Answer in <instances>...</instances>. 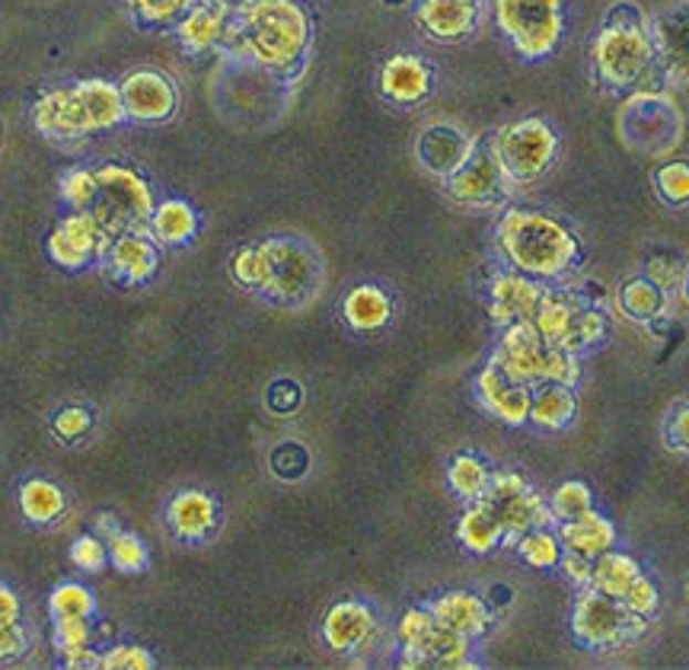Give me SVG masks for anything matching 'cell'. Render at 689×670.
Listing matches in <instances>:
<instances>
[{
    "mask_svg": "<svg viewBox=\"0 0 689 670\" xmlns=\"http://www.w3.org/2000/svg\"><path fill=\"white\" fill-rule=\"evenodd\" d=\"M310 27L294 0H243L223 29V45L262 67L288 71L304 57Z\"/></svg>",
    "mask_w": 689,
    "mask_h": 670,
    "instance_id": "obj_1",
    "label": "cell"
},
{
    "mask_svg": "<svg viewBox=\"0 0 689 670\" xmlns=\"http://www.w3.org/2000/svg\"><path fill=\"white\" fill-rule=\"evenodd\" d=\"M498 250L514 272L536 281L565 279L581 262L575 233L550 214L511 208L498 221Z\"/></svg>",
    "mask_w": 689,
    "mask_h": 670,
    "instance_id": "obj_2",
    "label": "cell"
},
{
    "mask_svg": "<svg viewBox=\"0 0 689 670\" xmlns=\"http://www.w3.org/2000/svg\"><path fill=\"white\" fill-rule=\"evenodd\" d=\"M35 128L45 138L77 140L115 128L125 118L122 90L106 81H81L45 93L35 103Z\"/></svg>",
    "mask_w": 689,
    "mask_h": 670,
    "instance_id": "obj_3",
    "label": "cell"
},
{
    "mask_svg": "<svg viewBox=\"0 0 689 670\" xmlns=\"http://www.w3.org/2000/svg\"><path fill=\"white\" fill-rule=\"evenodd\" d=\"M492 364L498 370H504L511 380L536 387V384H565L575 387L581 377L578 355L550 345L543 335L536 333V326L524 320V323H511L501 329V338L495 345Z\"/></svg>",
    "mask_w": 689,
    "mask_h": 670,
    "instance_id": "obj_4",
    "label": "cell"
},
{
    "mask_svg": "<svg viewBox=\"0 0 689 670\" xmlns=\"http://www.w3.org/2000/svg\"><path fill=\"white\" fill-rule=\"evenodd\" d=\"M154 196L150 186L140 179L135 169L109 167L96 169V196L86 208L109 237L118 233H147V223L154 214Z\"/></svg>",
    "mask_w": 689,
    "mask_h": 670,
    "instance_id": "obj_5",
    "label": "cell"
},
{
    "mask_svg": "<svg viewBox=\"0 0 689 670\" xmlns=\"http://www.w3.org/2000/svg\"><path fill=\"white\" fill-rule=\"evenodd\" d=\"M645 632V616L633 614L623 600L607 597L594 587H581L572 614V636L584 648H613L635 642Z\"/></svg>",
    "mask_w": 689,
    "mask_h": 670,
    "instance_id": "obj_6",
    "label": "cell"
},
{
    "mask_svg": "<svg viewBox=\"0 0 689 670\" xmlns=\"http://www.w3.org/2000/svg\"><path fill=\"white\" fill-rule=\"evenodd\" d=\"M594 64L613 90L638 84L655 64V42L645 27H604L594 39Z\"/></svg>",
    "mask_w": 689,
    "mask_h": 670,
    "instance_id": "obj_7",
    "label": "cell"
},
{
    "mask_svg": "<svg viewBox=\"0 0 689 670\" xmlns=\"http://www.w3.org/2000/svg\"><path fill=\"white\" fill-rule=\"evenodd\" d=\"M492 144H495L498 160H501L504 176L511 179V186L540 179L552 167L555 150H558V138L552 135V128L543 118L514 122L501 128Z\"/></svg>",
    "mask_w": 689,
    "mask_h": 670,
    "instance_id": "obj_8",
    "label": "cell"
},
{
    "mask_svg": "<svg viewBox=\"0 0 689 670\" xmlns=\"http://www.w3.org/2000/svg\"><path fill=\"white\" fill-rule=\"evenodd\" d=\"M498 27L524 57H546L562 35V0H498Z\"/></svg>",
    "mask_w": 689,
    "mask_h": 670,
    "instance_id": "obj_9",
    "label": "cell"
},
{
    "mask_svg": "<svg viewBox=\"0 0 689 670\" xmlns=\"http://www.w3.org/2000/svg\"><path fill=\"white\" fill-rule=\"evenodd\" d=\"M482 502L498 517L501 531H504V543H518L526 531L533 527H550L555 524L550 514V504L543 502L530 485L524 475L518 473H498L489 479V489L482 492Z\"/></svg>",
    "mask_w": 689,
    "mask_h": 670,
    "instance_id": "obj_10",
    "label": "cell"
},
{
    "mask_svg": "<svg viewBox=\"0 0 689 670\" xmlns=\"http://www.w3.org/2000/svg\"><path fill=\"white\" fill-rule=\"evenodd\" d=\"M262 250L269 255V287H265V294L275 297V301H284V304L304 301L316 284V275H320L316 255L306 250L301 240H291V237L265 240Z\"/></svg>",
    "mask_w": 689,
    "mask_h": 670,
    "instance_id": "obj_11",
    "label": "cell"
},
{
    "mask_svg": "<svg viewBox=\"0 0 689 670\" xmlns=\"http://www.w3.org/2000/svg\"><path fill=\"white\" fill-rule=\"evenodd\" d=\"M511 179L504 176L492 140H472L469 157L453 176H447V192L463 205H492L508 196Z\"/></svg>",
    "mask_w": 689,
    "mask_h": 670,
    "instance_id": "obj_12",
    "label": "cell"
},
{
    "mask_svg": "<svg viewBox=\"0 0 689 670\" xmlns=\"http://www.w3.org/2000/svg\"><path fill=\"white\" fill-rule=\"evenodd\" d=\"M109 233L90 211H77L58 223L55 233L49 237V255L64 269H83L96 255H103L109 247Z\"/></svg>",
    "mask_w": 689,
    "mask_h": 670,
    "instance_id": "obj_13",
    "label": "cell"
},
{
    "mask_svg": "<svg viewBox=\"0 0 689 670\" xmlns=\"http://www.w3.org/2000/svg\"><path fill=\"white\" fill-rule=\"evenodd\" d=\"M546 287L536 279H530L524 272H501L489 287V316L498 329L511 326V323H524L533 320V313L540 307Z\"/></svg>",
    "mask_w": 689,
    "mask_h": 670,
    "instance_id": "obj_14",
    "label": "cell"
},
{
    "mask_svg": "<svg viewBox=\"0 0 689 670\" xmlns=\"http://www.w3.org/2000/svg\"><path fill=\"white\" fill-rule=\"evenodd\" d=\"M176 86L160 71H135L122 84V106L125 115L138 122H164L176 112Z\"/></svg>",
    "mask_w": 689,
    "mask_h": 670,
    "instance_id": "obj_15",
    "label": "cell"
},
{
    "mask_svg": "<svg viewBox=\"0 0 689 670\" xmlns=\"http://www.w3.org/2000/svg\"><path fill=\"white\" fill-rule=\"evenodd\" d=\"M655 61L670 81H689V3L670 7L651 27Z\"/></svg>",
    "mask_w": 689,
    "mask_h": 670,
    "instance_id": "obj_16",
    "label": "cell"
},
{
    "mask_svg": "<svg viewBox=\"0 0 689 670\" xmlns=\"http://www.w3.org/2000/svg\"><path fill=\"white\" fill-rule=\"evenodd\" d=\"M476 392H479V402L504 425L518 428V425L530 421V387L511 380L492 362H489V367H482V374L476 377Z\"/></svg>",
    "mask_w": 689,
    "mask_h": 670,
    "instance_id": "obj_17",
    "label": "cell"
},
{
    "mask_svg": "<svg viewBox=\"0 0 689 670\" xmlns=\"http://www.w3.org/2000/svg\"><path fill=\"white\" fill-rule=\"evenodd\" d=\"M106 272L125 284H144L157 272V250L144 233H118L106 247Z\"/></svg>",
    "mask_w": 689,
    "mask_h": 670,
    "instance_id": "obj_18",
    "label": "cell"
},
{
    "mask_svg": "<svg viewBox=\"0 0 689 670\" xmlns=\"http://www.w3.org/2000/svg\"><path fill=\"white\" fill-rule=\"evenodd\" d=\"M469 150H472V140L453 125H428L418 138L421 167L435 172V176H441V179L453 176L460 169V164L469 157Z\"/></svg>",
    "mask_w": 689,
    "mask_h": 670,
    "instance_id": "obj_19",
    "label": "cell"
},
{
    "mask_svg": "<svg viewBox=\"0 0 689 670\" xmlns=\"http://www.w3.org/2000/svg\"><path fill=\"white\" fill-rule=\"evenodd\" d=\"M431 616H435L438 626L457 632V636L479 639L492 622V607L482 597L469 594V590H450V594H443L431 604Z\"/></svg>",
    "mask_w": 689,
    "mask_h": 670,
    "instance_id": "obj_20",
    "label": "cell"
},
{
    "mask_svg": "<svg viewBox=\"0 0 689 670\" xmlns=\"http://www.w3.org/2000/svg\"><path fill=\"white\" fill-rule=\"evenodd\" d=\"M479 0H421L418 23L441 42H457L476 29Z\"/></svg>",
    "mask_w": 689,
    "mask_h": 670,
    "instance_id": "obj_21",
    "label": "cell"
},
{
    "mask_svg": "<svg viewBox=\"0 0 689 670\" xmlns=\"http://www.w3.org/2000/svg\"><path fill=\"white\" fill-rule=\"evenodd\" d=\"M380 90L386 100L403 103V106H415L428 96L431 90V71L421 57L415 55H396L384 64L380 74Z\"/></svg>",
    "mask_w": 689,
    "mask_h": 670,
    "instance_id": "obj_22",
    "label": "cell"
},
{
    "mask_svg": "<svg viewBox=\"0 0 689 670\" xmlns=\"http://www.w3.org/2000/svg\"><path fill=\"white\" fill-rule=\"evenodd\" d=\"M370 632H374V614L364 604H355V600L335 604L326 614V622H323V639L332 651H342V655L361 648L370 639Z\"/></svg>",
    "mask_w": 689,
    "mask_h": 670,
    "instance_id": "obj_23",
    "label": "cell"
},
{
    "mask_svg": "<svg viewBox=\"0 0 689 670\" xmlns=\"http://www.w3.org/2000/svg\"><path fill=\"white\" fill-rule=\"evenodd\" d=\"M584 304H591V301L581 294L578 287L546 291L530 323L536 326V333L543 335L550 345H558V348H562V342H565V335H568V326H572L575 313H578Z\"/></svg>",
    "mask_w": 689,
    "mask_h": 670,
    "instance_id": "obj_24",
    "label": "cell"
},
{
    "mask_svg": "<svg viewBox=\"0 0 689 670\" xmlns=\"http://www.w3.org/2000/svg\"><path fill=\"white\" fill-rule=\"evenodd\" d=\"M227 20H230V7L223 0H198L179 20V42L189 52H205L221 42Z\"/></svg>",
    "mask_w": 689,
    "mask_h": 670,
    "instance_id": "obj_25",
    "label": "cell"
},
{
    "mask_svg": "<svg viewBox=\"0 0 689 670\" xmlns=\"http://www.w3.org/2000/svg\"><path fill=\"white\" fill-rule=\"evenodd\" d=\"M558 540H562V549H572L587 558H597L601 553L613 549L616 543V527L609 524L601 511H587L575 521H565L558 524Z\"/></svg>",
    "mask_w": 689,
    "mask_h": 670,
    "instance_id": "obj_26",
    "label": "cell"
},
{
    "mask_svg": "<svg viewBox=\"0 0 689 670\" xmlns=\"http://www.w3.org/2000/svg\"><path fill=\"white\" fill-rule=\"evenodd\" d=\"M575 412H578V399H575L572 387L552 384V380L530 387V421L533 425H540L546 431H562L572 425Z\"/></svg>",
    "mask_w": 689,
    "mask_h": 670,
    "instance_id": "obj_27",
    "label": "cell"
},
{
    "mask_svg": "<svg viewBox=\"0 0 689 670\" xmlns=\"http://www.w3.org/2000/svg\"><path fill=\"white\" fill-rule=\"evenodd\" d=\"M342 313H345V323L358 333H374V329H384L389 323V313H393V304L386 297V291H380L377 284H361L355 287L345 304H342Z\"/></svg>",
    "mask_w": 689,
    "mask_h": 670,
    "instance_id": "obj_28",
    "label": "cell"
},
{
    "mask_svg": "<svg viewBox=\"0 0 689 670\" xmlns=\"http://www.w3.org/2000/svg\"><path fill=\"white\" fill-rule=\"evenodd\" d=\"M641 575V568H638V562L633 556H626V553H601V556L594 558V565H591V585L594 590H601V594H607V597H616V600H623L626 594H629V587L635 585V578Z\"/></svg>",
    "mask_w": 689,
    "mask_h": 670,
    "instance_id": "obj_29",
    "label": "cell"
},
{
    "mask_svg": "<svg viewBox=\"0 0 689 670\" xmlns=\"http://www.w3.org/2000/svg\"><path fill=\"white\" fill-rule=\"evenodd\" d=\"M150 237L157 243H166V247H179L186 240H192L195 230H198V218L195 211L179 201V198H169V201H160L150 214V223H147Z\"/></svg>",
    "mask_w": 689,
    "mask_h": 670,
    "instance_id": "obj_30",
    "label": "cell"
},
{
    "mask_svg": "<svg viewBox=\"0 0 689 670\" xmlns=\"http://www.w3.org/2000/svg\"><path fill=\"white\" fill-rule=\"evenodd\" d=\"M215 517H218V507L205 492H182L169 504V524L186 540L205 536L215 527Z\"/></svg>",
    "mask_w": 689,
    "mask_h": 670,
    "instance_id": "obj_31",
    "label": "cell"
},
{
    "mask_svg": "<svg viewBox=\"0 0 689 670\" xmlns=\"http://www.w3.org/2000/svg\"><path fill=\"white\" fill-rule=\"evenodd\" d=\"M457 536L469 553H492L495 546L504 543V531H501L498 517L482 502H472L463 511V517L457 524Z\"/></svg>",
    "mask_w": 689,
    "mask_h": 670,
    "instance_id": "obj_32",
    "label": "cell"
},
{
    "mask_svg": "<svg viewBox=\"0 0 689 670\" xmlns=\"http://www.w3.org/2000/svg\"><path fill=\"white\" fill-rule=\"evenodd\" d=\"M409 668H469V639L438 626Z\"/></svg>",
    "mask_w": 689,
    "mask_h": 670,
    "instance_id": "obj_33",
    "label": "cell"
},
{
    "mask_svg": "<svg viewBox=\"0 0 689 670\" xmlns=\"http://www.w3.org/2000/svg\"><path fill=\"white\" fill-rule=\"evenodd\" d=\"M619 310L635 323H651L664 313V291L648 275L629 279L619 287Z\"/></svg>",
    "mask_w": 689,
    "mask_h": 670,
    "instance_id": "obj_34",
    "label": "cell"
},
{
    "mask_svg": "<svg viewBox=\"0 0 689 670\" xmlns=\"http://www.w3.org/2000/svg\"><path fill=\"white\" fill-rule=\"evenodd\" d=\"M609 333V323L607 316H604V310L597 307V304H584V307L575 313V320H572V326H568V335H565V342H562V348L565 352H572V355H584V352H591V348H597Z\"/></svg>",
    "mask_w": 689,
    "mask_h": 670,
    "instance_id": "obj_35",
    "label": "cell"
},
{
    "mask_svg": "<svg viewBox=\"0 0 689 670\" xmlns=\"http://www.w3.org/2000/svg\"><path fill=\"white\" fill-rule=\"evenodd\" d=\"M489 479H492V475L486 470V463H482L479 457H472V453L453 457V463H450V470H447L450 489H453L463 502L482 499V492L489 489Z\"/></svg>",
    "mask_w": 689,
    "mask_h": 670,
    "instance_id": "obj_36",
    "label": "cell"
},
{
    "mask_svg": "<svg viewBox=\"0 0 689 670\" xmlns=\"http://www.w3.org/2000/svg\"><path fill=\"white\" fill-rule=\"evenodd\" d=\"M514 546H518V553H521L526 565H533V568H555L562 562V553H565L558 533H552L550 527L526 531Z\"/></svg>",
    "mask_w": 689,
    "mask_h": 670,
    "instance_id": "obj_37",
    "label": "cell"
},
{
    "mask_svg": "<svg viewBox=\"0 0 689 670\" xmlns=\"http://www.w3.org/2000/svg\"><path fill=\"white\" fill-rule=\"evenodd\" d=\"M550 514L555 524H565V521H575L581 514H587V511H594V495H591V489L578 482V479H572V482H562L555 492H552L550 502Z\"/></svg>",
    "mask_w": 689,
    "mask_h": 670,
    "instance_id": "obj_38",
    "label": "cell"
},
{
    "mask_svg": "<svg viewBox=\"0 0 689 670\" xmlns=\"http://www.w3.org/2000/svg\"><path fill=\"white\" fill-rule=\"evenodd\" d=\"M20 502H23L27 517L39 521V524H45V521H55L58 514H61V507H64V495L58 492L52 482L35 479V482H27V485H23Z\"/></svg>",
    "mask_w": 689,
    "mask_h": 670,
    "instance_id": "obj_39",
    "label": "cell"
},
{
    "mask_svg": "<svg viewBox=\"0 0 689 670\" xmlns=\"http://www.w3.org/2000/svg\"><path fill=\"white\" fill-rule=\"evenodd\" d=\"M438 629L431 610H409L399 622V642H403V668H409L415 661V655L428 645L431 632Z\"/></svg>",
    "mask_w": 689,
    "mask_h": 670,
    "instance_id": "obj_40",
    "label": "cell"
},
{
    "mask_svg": "<svg viewBox=\"0 0 689 670\" xmlns=\"http://www.w3.org/2000/svg\"><path fill=\"white\" fill-rule=\"evenodd\" d=\"M233 279L240 281L249 291H262L269 287V255L259 247H247L233 255Z\"/></svg>",
    "mask_w": 689,
    "mask_h": 670,
    "instance_id": "obj_41",
    "label": "cell"
},
{
    "mask_svg": "<svg viewBox=\"0 0 689 670\" xmlns=\"http://www.w3.org/2000/svg\"><path fill=\"white\" fill-rule=\"evenodd\" d=\"M109 556L118 572H140L147 565V549L132 533H112Z\"/></svg>",
    "mask_w": 689,
    "mask_h": 670,
    "instance_id": "obj_42",
    "label": "cell"
},
{
    "mask_svg": "<svg viewBox=\"0 0 689 670\" xmlns=\"http://www.w3.org/2000/svg\"><path fill=\"white\" fill-rule=\"evenodd\" d=\"M61 196L71 208L77 211H86L93 205V196H96V169H74L64 176L61 182Z\"/></svg>",
    "mask_w": 689,
    "mask_h": 670,
    "instance_id": "obj_43",
    "label": "cell"
},
{
    "mask_svg": "<svg viewBox=\"0 0 689 670\" xmlns=\"http://www.w3.org/2000/svg\"><path fill=\"white\" fill-rule=\"evenodd\" d=\"M658 192L667 198L670 205H683L689 201V164L687 160H674L667 167L658 169Z\"/></svg>",
    "mask_w": 689,
    "mask_h": 670,
    "instance_id": "obj_44",
    "label": "cell"
},
{
    "mask_svg": "<svg viewBox=\"0 0 689 670\" xmlns=\"http://www.w3.org/2000/svg\"><path fill=\"white\" fill-rule=\"evenodd\" d=\"M52 610L58 616H86L93 610V597L81 585H61L52 594Z\"/></svg>",
    "mask_w": 689,
    "mask_h": 670,
    "instance_id": "obj_45",
    "label": "cell"
},
{
    "mask_svg": "<svg viewBox=\"0 0 689 670\" xmlns=\"http://www.w3.org/2000/svg\"><path fill=\"white\" fill-rule=\"evenodd\" d=\"M132 7H135V13H138L144 23L160 27V23L176 20L189 7V0H132Z\"/></svg>",
    "mask_w": 689,
    "mask_h": 670,
    "instance_id": "obj_46",
    "label": "cell"
},
{
    "mask_svg": "<svg viewBox=\"0 0 689 670\" xmlns=\"http://www.w3.org/2000/svg\"><path fill=\"white\" fill-rule=\"evenodd\" d=\"M55 639L58 645L64 648V655H67V651H77V648H86V645H90L86 616H58Z\"/></svg>",
    "mask_w": 689,
    "mask_h": 670,
    "instance_id": "obj_47",
    "label": "cell"
},
{
    "mask_svg": "<svg viewBox=\"0 0 689 670\" xmlns=\"http://www.w3.org/2000/svg\"><path fill=\"white\" fill-rule=\"evenodd\" d=\"M103 670H150L154 658L144 648H112L109 655L100 658Z\"/></svg>",
    "mask_w": 689,
    "mask_h": 670,
    "instance_id": "obj_48",
    "label": "cell"
},
{
    "mask_svg": "<svg viewBox=\"0 0 689 670\" xmlns=\"http://www.w3.org/2000/svg\"><path fill=\"white\" fill-rule=\"evenodd\" d=\"M623 604H626L633 614L645 616V619H648V616L658 610V587L651 585L645 575H638V578H635V585L629 587V594L623 597Z\"/></svg>",
    "mask_w": 689,
    "mask_h": 670,
    "instance_id": "obj_49",
    "label": "cell"
},
{
    "mask_svg": "<svg viewBox=\"0 0 689 670\" xmlns=\"http://www.w3.org/2000/svg\"><path fill=\"white\" fill-rule=\"evenodd\" d=\"M645 275L655 281L661 291H667V287H674L677 281L683 279V262L677 255H655L648 262V272Z\"/></svg>",
    "mask_w": 689,
    "mask_h": 670,
    "instance_id": "obj_50",
    "label": "cell"
},
{
    "mask_svg": "<svg viewBox=\"0 0 689 670\" xmlns=\"http://www.w3.org/2000/svg\"><path fill=\"white\" fill-rule=\"evenodd\" d=\"M71 556H74V562H77L81 568H86V572H100V568H103V558H106V549H103V543H100L96 536H81V540L74 543Z\"/></svg>",
    "mask_w": 689,
    "mask_h": 670,
    "instance_id": "obj_51",
    "label": "cell"
},
{
    "mask_svg": "<svg viewBox=\"0 0 689 670\" xmlns=\"http://www.w3.org/2000/svg\"><path fill=\"white\" fill-rule=\"evenodd\" d=\"M558 565L565 568L568 582H572L575 587L591 585V565H594V558H587V556H581V553H572V549H565Z\"/></svg>",
    "mask_w": 689,
    "mask_h": 670,
    "instance_id": "obj_52",
    "label": "cell"
},
{
    "mask_svg": "<svg viewBox=\"0 0 689 670\" xmlns=\"http://www.w3.org/2000/svg\"><path fill=\"white\" fill-rule=\"evenodd\" d=\"M86 428H90V416H86L83 409H61V412H58L55 431L64 438V441L81 438Z\"/></svg>",
    "mask_w": 689,
    "mask_h": 670,
    "instance_id": "obj_53",
    "label": "cell"
},
{
    "mask_svg": "<svg viewBox=\"0 0 689 670\" xmlns=\"http://www.w3.org/2000/svg\"><path fill=\"white\" fill-rule=\"evenodd\" d=\"M667 444L689 453V406H680L667 421Z\"/></svg>",
    "mask_w": 689,
    "mask_h": 670,
    "instance_id": "obj_54",
    "label": "cell"
},
{
    "mask_svg": "<svg viewBox=\"0 0 689 670\" xmlns=\"http://www.w3.org/2000/svg\"><path fill=\"white\" fill-rule=\"evenodd\" d=\"M269 402H272V409L275 412H294L297 409V402H301V390L291 384V380H278L275 390L269 396Z\"/></svg>",
    "mask_w": 689,
    "mask_h": 670,
    "instance_id": "obj_55",
    "label": "cell"
},
{
    "mask_svg": "<svg viewBox=\"0 0 689 670\" xmlns=\"http://www.w3.org/2000/svg\"><path fill=\"white\" fill-rule=\"evenodd\" d=\"M604 27H645V20H641L638 7H633V3H616L607 13Z\"/></svg>",
    "mask_w": 689,
    "mask_h": 670,
    "instance_id": "obj_56",
    "label": "cell"
},
{
    "mask_svg": "<svg viewBox=\"0 0 689 670\" xmlns=\"http://www.w3.org/2000/svg\"><path fill=\"white\" fill-rule=\"evenodd\" d=\"M23 648V629L17 622H0V658H10Z\"/></svg>",
    "mask_w": 689,
    "mask_h": 670,
    "instance_id": "obj_57",
    "label": "cell"
},
{
    "mask_svg": "<svg viewBox=\"0 0 689 670\" xmlns=\"http://www.w3.org/2000/svg\"><path fill=\"white\" fill-rule=\"evenodd\" d=\"M17 616H20V604H17V597H13L7 587L0 585V622H17Z\"/></svg>",
    "mask_w": 689,
    "mask_h": 670,
    "instance_id": "obj_58",
    "label": "cell"
},
{
    "mask_svg": "<svg viewBox=\"0 0 689 670\" xmlns=\"http://www.w3.org/2000/svg\"><path fill=\"white\" fill-rule=\"evenodd\" d=\"M64 658H67V668H100V658L90 651V645L77 648V651H67Z\"/></svg>",
    "mask_w": 689,
    "mask_h": 670,
    "instance_id": "obj_59",
    "label": "cell"
},
{
    "mask_svg": "<svg viewBox=\"0 0 689 670\" xmlns=\"http://www.w3.org/2000/svg\"><path fill=\"white\" fill-rule=\"evenodd\" d=\"M687 297H689V269H687Z\"/></svg>",
    "mask_w": 689,
    "mask_h": 670,
    "instance_id": "obj_60",
    "label": "cell"
},
{
    "mask_svg": "<svg viewBox=\"0 0 689 670\" xmlns=\"http://www.w3.org/2000/svg\"><path fill=\"white\" fill-rule=\"evenodd\" d=\"M386 3H403V0H386Z\"/></svg>",
    "mask_w": 689,
    "mask_h": 670,
    "instance_id": "obj_61",
    "label": "cell"
}]
</instances>
